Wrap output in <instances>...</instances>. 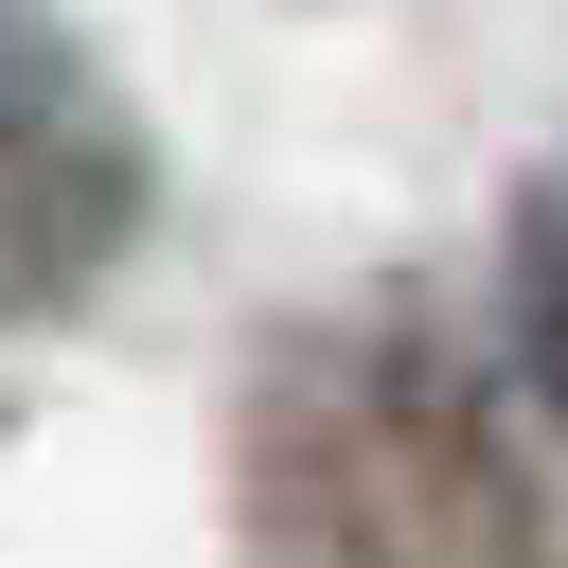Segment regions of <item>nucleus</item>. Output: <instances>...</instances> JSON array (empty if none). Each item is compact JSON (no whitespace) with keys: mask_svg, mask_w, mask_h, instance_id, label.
I'll return each instance as SVG.
<instances>
[{"mask_svg":"<svg viewBox=\"0 0 568 568\" xmlns=\"http://www.w3.org/2000/svg\"><path fill=\"white\" fill-rule=\"evenodd\" d=\"M266 568H532V497L426 337H320L266 390Z\"/></svg>","mask_w":568,"mask_h":568,"instance_id":"obj_1","label":"nucleus"},{"mask_svg":"<svg viewBox=\"0 0 568 568\" xmlns=\"http://www.w3.org/2000/svg\"><path fill=\"white\" fill-rule=\"evenodd\" d=\"M124 248H142V124L36 0H0V320L89 302Z\"/></svg>","mask_w":568,"mask_h":568,"instance_id":"obj_2","label":"nucleus"},{"mask_svg":"<svg viewBox=\"0 0 568 568\" xmlns=\"http://www.w3.org/2000/svg\"><path fill=\"white\" fill-rule=\"evenodd\" d=\"M515 373H532V408L568 426V195L515 213Z\"/></svg>","mask_w":568,"mask_h":568,"instance_id":"obj_3","label":"nucleus"}]
</instances>
